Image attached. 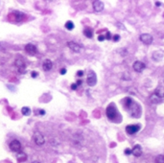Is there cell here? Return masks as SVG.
<instances>
[{"instance_id":"obj_6","label":"cell","mask_w":164,"mask_h":163,"mask_svg":"<svg viewBox=\"0 0 164 163\" xmlns=\"http://www.w3.org/2000/svg\"><path fill=\"white\" fill-rule=\"evenodd\" d=\"M10 149L11 151L15 152V153H19L21 151V143L18 140H13L10 143Z\"/></svg>"},{"instance_id":"obj_5","label":"cell","mask_w":164,"mask_h":163,"mask_svg":"<svg viewBox=\"0 0 164 163\" xmlns=\"http://www.w3.org/2000/svg\"><path fill=\"white\" fill-rule=\"evenodd\" d=\"M33 140L35 141V143H36L37 145H39V146L43 145V144L45 143L44 136H43L40 132H38V131L33 134Z\"/></svg>"},{"instance_id":"obj_3","label":"cell","mask_w":164,"mask_h":163,"mask_svg":"<svg viewBox=\"0 0 164 163\" xmlns=\"http://www.w3.org/2000/svg\"><path fill=\"white\" fill-rule=\"evenodd\" d=\"M87 83L89 86H94L97 83V76H96L95 72L89 71L87 78Z\"/></svg>"},{"instance_id":"obj_9","label":"cell","mask_w":164,"mask_h":163,"mask_svg":"<svg viewBox=\"0 0 164 163\" xmlns=\"http://www.w3.org/2000/svg\"><path fill=\"white\" fill-rule=\"evenodd\" d=\"M25 51H26V53L28 55H31V56L36 55L37 53L36 45H34L33 43H28V44L25 45Z\"/></svg>"},{"instance_id":"obj_24","label":"cell","mask_w":164,"mask_h":163,"mask_svg":"<svg viewBox=\"0 0 164 163\" xmlns=\"http://www.w3.org/2000/svg\"><path fill=\"white\" fill-rule=\"evenodd\" d=\"M105 39H106V38H105V36H103V35H100V36L98 37L99 41H104Z\"/></svg>"},{"instance_id":"obj_10","label":"cell","mask_w":164,"mask_h":163,"mask_svg":"<svg viewBox=\"0 0 164 163\" xmlns=\"http://www.w3.org/2000/svg\"><path fill=\"white\" fill-rule=\"evenodd\" d=\"M132 67H133L134 71L136 72H142L145 69V67H146V65H145V63L142 62H140V61H136V62H133V65H132Z\"/></svg>"},{"instance_id":"obj_21","label":"cell","mask_w":164,"mask_h":163,"mask_svg":"<svg viewBox=\"0 0 164 163\" xmlns=\"http://www.w3.org/2000/svg\"><path fill=\"white\" fill-rule=\"evenodd\" d=\"M21 112H22V114H23V115L29 116V115H31V113H32V110H31L30 107H23L22 108H21Z\"/></svg>"},{"instance_id":"obj_18","label":"cell","mask_w":164,"mask_h":163,"mask_svg":"<svg viewBox=\"0 0 164 163\" xmlns=\"http://www.w3.org/2000/svg\"><path fill=\"white\" fill-rule=\"evenodd\" d=\"M155 94L156 95L157 97L160 98V99L164 98V87H157V88L155 89Z\"/></svg>"},{"instance_id":"obj_27","label":"cell","mask_w":164,"mask_h":163,"mask_svg":"<svg viewBox=\"0 0 164 163\" xmlns=\"http://www.w3.org/2000/svg\"><path fill=\"white\" fill-rule=\"evenodd\" d=\"M125 154H128V155L131 154V149H126V150H125Z\"/></svg>"},{"instance_id":"obj_28","label":"cell","mask_w":164,"mask_h":163,"mask_svg":"<svg viewBox=\"0 0 164 163\" xmlns=\"http://www.w3.org/2000/svg\"><path fill=\"white\" fill-rule=\"evenodd\" d=\"M60 75H64V74H66V69H65V68L60 69Z\"/></svg>"},{"instance_id":"obj_26","label":"cell","mask_w":164,"mask_h":163,"mask_svg":"<svg viewBox=\"0 0 164 163\" xmlns=\"http://www.w3.org/2000/svg\"><path fill=\"white\" fill-rule=\"evenodd\" d=\"M38 76H39V73H38L37 71H33V72H32V78H37Z\"/></svg>"},{"instance_id":"obj_25","label":"cell","mask_w":164,"mask_h":163,"mask_svg":"<svg viewBox=\"0 0 164 163\" xmlns=\"http://www.w3.org/2000/svg\"><path fill=\"white\" fill-rule=\"evenodd\" d=\"M119 39H120L119 35H114V36H113V40H114V41H118Z\"/></svg>"},{"instance_id":"obj_34","label":"cell","mask_w":164,"mask_h":163,"mask_svg":"<svg viewBox=\"0 0 164 163\" xmlns=\"http://www.w3.org/2000/svg\"><path fill=\"white\" fill-rule=\"evenodd\" d=\"M160 5H161V2H160V1H156V2H155V6L159 7Z\"/></svg>"},{"instance_id":"obj_30","label":"cell","mask_w":164,"mask_h":163,"mask_svg":"<svg viewBox=\"0 0 164 163\" xmlns=\"http://www.w3.org/2000/svg\"><path fill=\"white\" fill-rule=\"evenodd\" d=\"M77 87H78V86L76 84V83H72V84H71V88L73 89V90H76V89H77Z\"/></svg>"},{"instance_id":"obj_13","label":"cell","mask_w":164,"mask_h":163,"mask_svg":"<svg viewBox=\"0 0 164 163\" xmlns=\"http://www.w3.org/2000/svg\"><path fill=\"white\" fill-rule=\"evenodd\" d=\"M164 56V52L162 50H157L153 53V59L155 62H160Z\"/></svg>"},{"instance_id":"obj_29","label":"cell","mask_w":164,"mask_h":163,"mask_svg":"<svg viewBox=\"0 0 164 163\" xmlns=\"http://www.w3.org/2000/svg\"><path fill=\"white\" fill-rule=\"evenodd\" d=\"M84 75V71H82V70H80V71L77 72V76H79V77H82Z\"/></svg>"},{"instance_id":"obj_17","label":"cell","mask_w":164,"mask_h":163,"mask_svg":"<svg viewBox=\"0 0 164 163\" xmlns=\"http://www.w3.org/2000/svg\"><path fill=\"white\" fill-rule=\"evenodd\" d=\"M150 100H151V102H152L153 104H160L161 102H162V99H160L159 97H157L155 93H154V94L150 97Z\"/></svg>"},{"instance_id":"obj_7","label":"cell","mask_w":164,"mask_h":163,"mask_svg":"<svg viewBox=\"0 0 164 163\" xmlns=\"http://www.w3.org/2000/svg\"><path fill=\"white\" fill-rule=\"evenodd\" d=\"M140 130V126L139 125H129L126 128V131L128 132L130 135H132V134H136Z\"/></svg>"},{"instance_id":"obj_32","label":"cell","mask_w":164,"mask_h":163,"mask_svg":"<svg viewBox=\"0 0 164 163\" xmlns=\"http://www.w3.org/2000/svg\"><path fill=\"white\" fill-rule=\"evenodd\" d=\"M39 114H41V115H44V114H45V111L43 110H39Z\"/></svg>"},{"instance_id":"obj_16","label":"cell","mask_w":164,"mask_h":163,"mask_svg":"<svg viewBox=\"0 0 164 163\" xmlns=\"http://www.w3.org/2000/svg\"><path fill=\"white\" fill-rule=\"evenodd\" d=\"M16 159L19 162H23V161H25L27 159V154L25 153H23V152H19L17 154V155H16Z\"/></svg>"},{"instance_id":"obj_20","label":"cell","mask_w":164,"mask_h":163,"mask_svg":"<svg viewBox=\"0 0 164 163\" xmlns=\"http://www.w3.org/2000/svg\"><path fill=\"white\" fill-rule=\"evenodd\" d=\"M84 35L87 38H88V39H91L93 37V31L90 28H86V29L84 30Z\"/></svg>"},{"instance_id":"obj_14","label":"cell","mask_w":164,"mask_h":163,"mask_svg":"<svg viewBox=\"0 0 164 163\" xmlns=\"http://www.w3.org/2000/svg\"><path fill=\"white\" fill-rule=\"evenodd\" d=\"M92 5H93V9H94V11L97 13L102 12V11L104 10V3H103L102 1H94Z\"/></svg>"},{"instance_id":"obj_31","label":"cell","mask_w":164,"mask_h":163,"mask_svg":"<svg viewBox=\"0 0 164 163\" xmlns=\"http://www.w3.org/2000/svg\"><path fill=\"white\" fill-rule=\"evenodd\" d=\"M107 39H111V33H107V36L105 37Z\"/></svg>"},{"instance_id":"obj_2","label":"cell","mask_w":164,"mask_h":163,"mask_svg":"<svg viewBox=\"0 0 164 163\" xmlns=\"http://www.w3.org/2000/svg\"><path fill=\"white\" fill-rule=\"evenodd\" d=\"M106 113H107V116L108 119L112 120V119L115 118L117 116V110H116V107H115V106H114V105H110V106L107 107Z\"/></svg>"},{"instance_id":"obj_15","label":"cell","mask_w":164,"mask_h":163,"mask_svg":"<svg viewBox=\"0 0 164 163\" xmlns=\"http://www.w3.org/2000/svg\"><path fill=\"white\" fill-rule=\"evenodd\" d=\"M131 154H133L134 156L139 157L142 154V149H141L140 145H135L133 147V149L131 150Z\"/></svg>"},{"instance_id":"obj_22","label":"cell","mask_w":164,"mask_h":163,"mask_svg":"<svg viewBox=\"0 0 164 163\" xmlns=\"http://www.w3.org/2000/svg\"><path fill=\"white\" fill-rule=\"evenodd\" d=\"M64 26H65V28H66L67 30H69V31H71V30L74 29L75 25H74V23H73V22H72L71 20H69V21H67V22H66Z\"/></svg>"},{"instance_id":"obj_23","label":"cell","mask_w":164,"mask_h":163,"mask_svg":"<svg viewBox=\"0 0 164 163\" xmlns=\"http://www.w3.org/2000/svg\"><path fill=\"white\" fill-rule=\"evenodd\" d=\"M155 163H164V155L163 154H159L157 156L155 157Z\"/></svg>"},{"instance_id":"obj_11","label":"cell","mask_w":164,"mask_h":163,"mask_svg":"<svg viewBox=\"0 0 164 163\" xmlns=\"http://www.w3.org/2000/svg\"><path fill=\"white\" fill-rule=\"evenodd\" d=\"M67 46L69 47V49H71L73 52H76V53H79L82 49L80 44H78L77 42L75 41H68L67 42Z\"/></svg>"},{"instance_id":"obj_35","label":"cell","mask_w":164,"mask_h":163,"mask_svg":"<svg viewBox=\"0 0 164 163\" xmlns=\"http://www.w3.org/2000/svg\"><path fill=\"white\" fill-rule=\"evenodd\" d=\"M32 163H39V161H34V162H32Z\"/></svg>"},{"instance_id":"obj_4","label":"cell","mask_w":164,"mask_h":163,"mask_svg":"<svg viewBox=\"0 0 164 163\" xmlns=\"http://www.w3.org/2000/svg\"><path fill=\"white\" fill-rule=\"evenodd\" d=\"M15 66H16V68H17L18 72H19L20 74H25V73H26V65H25V63H24V62L22 59H15Z\"/></svg>"},{"instance_id":"obj_19","label":"cell","mask_w":164,"mask_h":163,"mask_svg":"<svg viewBox=\"0 0 164 163\" xmlns=\"http://www.w3.org/2000/svg\"><path fill=\"white\" fill-rule=\"evenodd\" d=\"M13 15H15V21H20V20H22L24 18V14H22V13H20V12H18V11H15Z\"/></svg>"},{"instance_id":"obj_8","label":"cell","mask_w":164,"mask_h":163,"mask_svg":"<svg viewBox=\"0 0 164 163\" xmlns=\"http://www.w3.org/2000/svg\"><path fill=\"white\" fill-rule=\"evenodd\" d=\"M139 39H140V40L143 42L144 44H147V45L151 44L153 42V40H154L153 37L151 36L150 34H142Z\"/></svg>"},{"instance_id":"obj_33","label":"cell","mask_w":164,"mask_h":163,"mask_svg":"<svg viewBox=\"0 0 164 163\" xmlns=\"http://www.w3.org/2000/svg\"><path fill=\"white\" fill-rule=\"evenodd\" d=\"M82 83H83V82H82V80H79V81L77 82V83H76V84H77V86H81V84H82Z\"/></svg>"},{"instance_id":"obj_12","label":"cell","mask_w":164,"mask_h":163,"mask_svg":"<svg viewBox=\"0 0 164 163\" xmlns=\"http://www.w3.org/2000/svg\"><path fill=\"white\" fill-rule=\"evenodd\" d=\"M52 67H53V62H52V61H50V59H48L43 61V62H42V68H43L44 71H50L51 69H52Z\"/></svg>"},{"instance_id":"obj_1","label":"cell","mask_w":164,"mask_h":163,"mask_svg":"<svg viewBox=\"0 0 164 163\" xmlns=\"http://www.w3.org/2000/svg\"><path fill=\"white\" fill-rule=\"evenodd\" d=\"M128 110H129L130 114H131L132 117H134V118L139 117V116L141 115V107L140 106H139L137 103H135V102H132V103L129 106Z\"/></svg>"}]
</instances>
